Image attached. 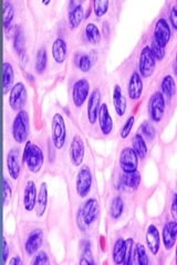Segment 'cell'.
Instances as JSON below:
<instances>
[{
	"label": "cell",
	"mask_w": 177,
	"mask_h": 265,
	"mask_svg": "<svg viewBox=\"0 0 177 265\" xmlns=\"http://www.w3.org/2000/svg\"><path fill=\"white\" fill-rule=\"evenodd\" d=\"M90 83L86 79H80L72 86V101L76 107H81L90 94Z\"/></svg>",
	"instance_id": "cell-10"
},
{
	"label": "cell",
	"mask_w": 177,
	"mask_h": 265,
	"mask_svg": "<svg viewBox=\"0 0 177 265\" xmlns=\"http://www.w3.org/2000/svg\"><path fill=\"white\" fill-rule=\"evenodd\" d=\"M76 64L82 72H88L91 70L93 61L88 54H79L76 60Z\"/></svg>",
	"instance_id": "cell-38"
},
{
	"label": "cell",
	"mask_w": 177,
	"mask_h": 265,
	"mask_svg": "<svg viewBox=\"0 0 177 265\" xmlns=\"http://www.w3.org/2000/svg\"><path fill=\"white\" fill-rule=\"evenodd\" d=\"M28 92L26 85L22 82H18L12 87L9 94V105L14 111L19 112L24 110V107L27 103Z\"/></svg>",
	"instance_id": "cell-6"
},
{
	"label": "cell",
	"mask_w": 177,
	"mask_h": 265,
	"mask_svg": "<svg viewBox=\"0 0 177 265\" xmlns=\"http://www.w3.org/2000/svg\"><path fill=\"white\" fill-rule=\"evenodd\" d=\"M120 178L126 187L132 190H136L140 185V174L138 170L133 171V173H124Z\"/></svg>",
	"instance_id": "cell-31"
},
{
	"label": "cell",
	"mask_w": 177,
	"mask_h": 265,
	"mask_svg": "<svg viewBox=\"0 0 177 265\" xmlns=\"http://www.w3.org/2000/svg\"><path fill=\"white\" fill-rule=\"evenodd\" d=\"M108 6H110L108 0H94L93 1V11H94V14L98 18H101L108 12Z\"/></svg>",
	"instance_id": "cell-39"
},
{
	"label": "cell",
	"mask_w": 177,
	"mask_h": 265,
	"mask_svg": "<svg viewBox=\"0 0 177 265\" xmlns=\"http://www.w3.org/2000/svg\"><path fill=\"white\" fill-rule=\"evenodd\" d=\"M48 65V52L46 48H40L37 53V59H36V71L39 74H42Z\"/></svg>",
	"instance_id": "cell-34"
},
{
	"label": "cell",
	"mask_w": 177,
	"mask_h": 265,
	"mask_svg": "<svg viewBox=\"0 0 177 265\" xmlns=\"http://www.w3.org/2000/svg\"><path fill=\"white\" fill-rule=\"evenodd\" d=\"M4 248H2V257H4V261L7 262L8 261V257H9V246L6 239H4L2 241Z\"/></svg>",
	"instance_id": "cell-46"
},
{
	"label": "cell",
	"mask_w": 177,
	"mask_h": 265,
	"mask_svg": "<svg viewBox=\"0 0 177 265\" xmlns=\"http://www.w3.org/2000/svg\"><path fill=\"white\" fill-rule=\"evenodd\" d=\"M49 2H50V1H44V2H42V3H44V4H48V3H49Z\"/></svg>",
	"instance_id": "cell-53"
},
{
	"label": "cell",
	"mask_w": 177,
	"mask_h": 265,
	"mask_svg": "<svg viewBox=\"0 0 177 265\" xmlns=\"http://www.w3.org/2000/svg\"><path fill=\"white\" fill-rule=\"evenodd\" d=\"M14 79V70L12 63L9 62H4L2 65V92L4 94L12 90V85Z\"/></svg>",
	"instance_id": "cell-27"
},
{
	"label": "cell",
	"mask_w": 177,
	"mask_h": 265,
	"mask_svg": "<svg viewBox=\"0 0 177 265\" xmlns=\"http://www.w3.org/2000/svg\"><path fill=\"white\" fill-rule=\"evenodd\" d=\"M82 259L80 260V264H96L92 260V251H91V243L90 241H82Z\"/></svg>",
	"instance_id": "cell-37"
},
{
	"label": "cell",
	"mask_w": 177,
	"mask_h": 265,
	"mask_svg": "<svg viewBox=\"0 0 177 265\" xmlns=\"http://www.w3.org/2000/svg\"><path fill=\"white\" fill-rule=\"evenodd\" d=\"M103 32H104V35H106V37L110 34V27H108V22L103 23Z\"/></svg>",
	"instance_id": "cell-50"
},
{
	"label": "cell",
	"mask_w": 177,
	"mask_h": 265,
	"mask_svg": "<svg viewBox=\"0 0 177 265\" xmlns=\"http://www.w3.org/2000/svg\"><path fill=\"white\" fill-rule=\"evenodd\" d=\"M12 41H14V49L19 55L20 61H22V64L24 66L26 61H27V53H26L24 32V29L22 25H16L14 27V33L12 37Z\"/></svg>",
	"instance_id": "cell-15"
},
{
	"label": "cell",
	"mask_w": 177,
	"mask_h": 265,
	"mask_svg": "<svg viewBox=\"0 0 177 265\" xmlns=\"http://www.w3.org/2000/svg\"><path fill=\"white\" fill-rule=\"evenodd\" d=\"M52 143L56 149H62L66 143V127L64 116L56 113L52 118Z\"/></svg>",
	"instance_id": "cell-4"
},
{
	"label": "cell",
	"mask_w": 177,
	"mask_h": 265,
	"mask_svg": "<svg viewBox=\"0 0 177 265\" xmlns=\"http://www.w3.org/2000/svg\"><path fill=\"white\" fill-rule=\"evenodd\" d=\"M31 145H32V143H31L30 140H27V143H26V145H24V154H22V163H26V159H27V156H28V153H29V150H30Z\"/></svg>",
	"instance_id": "cell-47"
},
{
	"label": "cell",
	"mask_w": 177,
	"mask_h": 265,
	"mask_svg": "<svg viewBox=\"0 0 177 265\" xmlns=\"http://www.w3.org/2000/svg\"><path fill=\"white\" fill-rule=\"evenodd\" d=\"M134 248H135L134 240H133L132 238H128V240H126V256H124L123 264L130 265V264L133 263Z\"/></svg>",
	"instance_id": "cell-40"
},
{
	"label": "cell",
	"mask_w": 177,
	"mask_h": 265,
	"mask_svg": "<svg viewBox=\"0 0 177 265\" xmlns=\"http://www.w3.org/2000/svg\"><path fill=\"white\" fill-rule=\"evenodd\" d=\"M144 137V139H148L150 142H152L154 140L155 136H156V129L155 127L150 124V122L148 121H145L142 125L140 126V133Z\"/></svg>",
	"instance_id": "cell-36"
},
{
	"label": "cell",
	"mask_w": 177,
	"mask_h": 265,
	"mask_svg": "<svg viewBox=\"0 0 177 265\" xmlns=\"http://www.w3.org/2000/svg\"><path fill=\"white\" fill-rule=\"evenodd\" d=\"M110 216L113 220H118L124 212V200L121 196L114 197L110 205Z\"/></svg>",
	"instance_id": "cell-32"
},
{
	"label": "cell",
	"mask_w": 177,
	"mask_h": 265,
	"mask_svg": "<svg viewBox=\"0 0 177 265\" xmlns=\"http://www.w3.org/2000/svg\"><path fill=\"white\" fill-rule=\"evenodd\" d=\"M19 157H20V150L18 148H12L7 156V169L9 176L12 177L14 180H17L19 178L20 169H22Z\"/></svg>",
	"instance_id": "cell-21"
},
{
	"label": "cell",
	"mask_w": 177,
	"mask_h": 265,
	"mask_svg": "<svg viewBox=\"0 0 177 265\" xmlns=\"http://www.w3.org/2000/svg\"><path fill=\"white\" fill-rule=\"evenodd\" d=\"M92 184H93V176L91 173V169L88 168V166H83L76 176V188L79 197H81V198H86V197L90 194Z\"/></svg>",
	"instance_id": "cell-7"
},
{
	"label": "cell",
	"mask_w": 177,
	"mask_h": 265,
	"mask_svg": "<svg viewBox=\"0 0 177 265\" xmlns=\"http://www.w3.org/2000/svg\"><path fill=\"white\" fill-rule=\"evenodd\" d=\"M138 157L135 154L132 147H126L120 153V167L123 170V173H133L136 171L138 167Z\"/></svg>",
	"instance_id": "cell-9"
},
{
	"label": "cell",
	"mask_w": 177,
	"mask_h": 265,
	"mask_svg": "<svg viewBox=\"0 0 177 265\" xmlns=\"http://www.w3.org/2000/svg\"><path fill=\"white\" fill-rule=\"evenodd\" d=\"M132 148L135 154L138 155V159H144L148 156V148L146 140H145L142 135L138 133L135 134L132 138Z\"/></svg>",
	"instance_id": "cell-28"
},
{
	"label": "cell",
	"mask_w": 177,
	"mask_h": 265,
	"mask_svg": "<svg viewBox=\"0 0 177 265\" xmlns=\"http://www.w3.org/2000/svg\"><path fill=\"white\" fill-rule=\"evenodd\" d=\"M84 35H86V39L92 44H96V43L100 42V40H101L100 29L98 28L96 24L92 23V22L88 23L86 25Z\"/></svg>",
	"instance_id": "cell-33"
},
{
	"label": "cell",
	"mask_w": 177,
	"mask_h": 265,
	"mask_svg": "<svg viewBox=\"0 0 177 265\" xmlns=\"http://www.w3.org/2000/svg\"><path fill=\"white\" fill-rule=\"evenodd\" d=\"M9 264H12V265H22V259H20L19 257H14L9 261Z\"/></svg>",
	"instance_id": "cell-49"
},
{
	"label": "cell",
	"mask_w": 177,
	"mask_h": 265,
	"mask_svg": "<svg viewBox=\"0 0 177 265\" xmlns=\"http://www.w3.org/2000/svg\"><path fill=\"white\" fill-rule=\"evenodd\" d=\"M101 106V92L100 90H94L92 93L90 97H88V123L93 125L98 121V110H100Z\"/></svg>",
	"instance_id": "cell-14"
},
{
	"label": "cell",
	"mask_w": 177,
	"mask_h": 265,
	"mask_svg": "<svg viewBox=\"0 0 177 265\" xmlns=\"http://www.w3.org/2000/svg\"><path fill=\"white\" fill-rule=\"evenodd\" d=\"M156 59L152 53L150 45H145L140 51L138 59V74L142 77H150L154 73Z\"/></svg>",
	"instance_id": "cell-5"
},
{
	"label": "cell",
	"mask_w": 177,
	"mask_h": 265,
	"mask_svg": "<svg viewBox=\"0 0 177 265\" xmlns=\"http://www.w3.org/2000/svg\"><path fill=\"white\" fill-rule=\"evenodd\" d=\"M113 105H114V110H116V115H118L120 117L126 115V107H128L126 98L123 95L121 86L118 84L113 88Z\"/></svg>",
	"instance_id": "cell-24"
},
{
	"label": "cell",
	"mask_w": 177,
	"mask_h": 265,
	"mask_svg": "<svg viewBox=\"0 0 177 265\" xmlns=\"http://www.w3.org/2000/svg\"><path fill=\"white\" fill-rule=\"evenodd\" d=\"M160 93L165 96L172 98L176 94V84L173 75L168 74L163 77L162 83H160Z\"/></svg>",
	"instance_id": "cell-29"
},
{
	"label": "cell",
	"mask_w": 177,
	"mask_h": 265,
	"mask_svg": "<svg viewBox=\"0 0 177 265\" xmlns=\"http://www.w3.org/2000/svg\"><path fill=\"white\" fill-rule=\"evenodd\" d=\"M44 163V150L41 149L38 145L32 144L31 145L28 156H27V159H26L24 164H27V167L31 173L38 174L41 170V168H42Z\"/></svg>",
	"instance_id": "cell-11"
},
{
	"label": "cell",
	"mask_w": 177,
	"mask_h": 265,
	"mask_svg": "<svg viewBox=\"0 0 177 265\" xmlns=\"http://www.w3.org/2000/svg\"><path fill=\"white\" fill-rule=\"evenodd\" d=\"M12 185H10L9 180L7 178H4L2 195H4V205H8V202H9L10 198H12Z\"/></svg>",
	"instance_id": "cell-43"
},
{
	"label": "cell",
	"mask_w": 177,
	"mask_h": 265,
	"mask_svg": "<svg viewBox=\"0 0 177 265\" xmlns=\"http://www.w3.org/2000/svg\"><path fill=\"white\" fill-rule=\"evenodd\" d=\"M134 258L136 260V263L138 265H148L150 264V259L148 256L146 249L143 246L142 243L135 244L134 248Z\"/></svg>",
	"instance_id": "cell-35"
},
{
	"label": "cell",
	"mask_w": 177,
	"mask_h": 265,
	"mask_svg": "<svg viewBox=\"0 0 177 265\" xmlns=\"http://www.w3.org/2000/svg\"><path fill=\"white\" fill-rule=\"evenodd\" d=\"M134 122H135V117L133 115H131L126 119V124H124L121 132H120V136H121L122 139H126L130 136V134H131L132 132Z\"/></svg>",
	"instance_id": "cell-41"
},
{
	"label": "cell",
	"mask_w": 177,
	"mask_h": 265,
	"mask_svg": "<svg viewBox=\"0 0 177 265\" xmlns=\"http://www.w3.org/2000/svg\"><path fill=\"white\" fill-rule=\"evenodd\" d=\"M52 56L56 63H64L68 56V44L64 39L56 38L51 48Z\"/></svg>",
	"instance_id": "cell-25"
},
{
	"label": "cell",
	"mask_w": 177,
	"mask_h": 265,
	"mask_svg": "<svg viewBox=\"0 0 177 265\" xmlns=\"http://www.w3.org/2000/svg\"><path fill=\"white\" fill-rule=\"evenodd\" d=\"M143 88L144 84L142 76L138 74V72H133L131 76H130L128 84V93L130 98H131L132 101L140 100V97L142 96Z\"/></svg>",
	"instance_id": "cell-17"
},
{
	"label": "cell",
	"mask_w": 177,
	"mask_h": 265,
	"mask_svg": "<svg viewBox=\"0 0 177 265\" xmlns=\"http://www.w3.org/2000/svg\"><path fill=\"white\" fill-rule=\"evenodd\" d=\"M14 6L12 1L4 2V29L7 38H12L14 33V27L12 25L14 19Z\"/></svg>",
	"instance_id": "cell-19"
},
{
	"label": "cell",
	"mask_w": 177,
	"mask_h": 265,
	"mask_svg": "<svg viewBox=\"0 0 177 265\" xmlns=\"http://www.w3.org/2000/svg\"><path fill=\"white\" fill-rule=\"evenodd\" d=\"M166 110V98L160 91L155 92L148 101V115L153 123L162 122Z\"/></svg>",
	"instance_id": "cell-3"
},
{
	"label": "cell",
	"mask_w": 177,
	"mask_h": 265,
	"mask_svg": "<svg viewBox=\"0 0 177 265\" xmlns=\"http://www.w3.org/2000/svg\"><path fill=\"white\" fill-rule=\"evenodd\" d=\"M37 196H38V191L34 181L32 180L27 181L24 192V207L28 212H31L36 208Z\"/></svg>",
	"instance_id": "cell-20"
},
{
	"label": "cell",
	"mask_w": 177,
	"mask_h": 265,
	"mask_svg": "<svg viewBox=\"0 0 177 265\" xmlns=\"http://www.w3.org/2000/svg\"><path fill=\"white\" fill-rule=\"evenodd\" d=\"M98 216V202L96 198H88L78 211L76 223L81 231H86V227L92 226Z\"/></svg>",
	"instance_id": "cell-1"
},
{
	"label": "cell",
	"mask_w": 177,
	"mask_h": 265,
	"mask_svg": "<svg viewBox=\"0 0 177 265\" xmlns=\"http://www.w3.org/2000/svg\"><path fill=\"white\" fill-rule=\"evenodd\" d=\"M150 50H152V53L154 55V58L156 59V61L163 60V58L165 56V48L158 45V43L153 41L152 44H150Z\"/></svg>",
	"instance_id": "cell-44"
},
{
	"label": "cell",
	"mask_w": 177,
	"mask_h": 265,
	"mask_svg": "<svg viewBox=\"0 0 177 265\" xmlns=\"http://www.w3.org/2000/svg\"><path fill=\"white\" fill-rule=\"evenodd\" d=\"M27 76L30 79L29 81H34V76L32 75H31V74H27Z\"/></svg>",
	"instance_id": "cell-52"
},
{
	"label": "cell",
	"mask_w": 177,
	"mask_h": 265,
	"mask_svg": "<svg viewBox=\"0 0 177 265\" xmlns=\"http://www.w3.org/2000/svg\"><path fill=\"white\" fill-rule=\"evenodd\" d=\"M84 19V9H83L81 3L72 2V6H70L69 13H68V22L71 29H76L82 23Z\"/></svg>",
	"instance_id": "cell-23"
},
{
	"label": "cell",
	"mask_w": 177,
	"mask_h": 265,
	"mask_svg": "<svg viewBox=\"0 0 177 265\" xmlns=\"http://www.w3.org/2000/svg\"><path fill=\"white\" fill-rule=\"evenodd\" d=\"M168 23L170 25V28L177 30V7L176 6H173L170 9Z\"/></svg>",
	"instance_id": "cell-45"
},
{
	"label": "cell",
	"mask_w": 177,
	"mask_h": 265,
	"mask_svg": "<svg viewBox=\"0 0 177 265\" xmlns=\"http://www.w3.org/2000/svg\"><path fill=\"white\" fill-rule=\"evenodd\" d=\"M98 126H100L102 134L106 135H106H110L113 131L114 124L106 103L101 104L100 110H98Z\"/></svg>",
	"instance_id": "cell-16"
},
{
	"label": "cell",
	"mask_w": 177,
	"mask_h": 265,
	"mask_svg": "<svg viewBox=\"0 0 177 265\" xmlns=\"http://www.w3.org/2000/svg\"><path fill=\"white\" fill-rule=\"evenodd\" d=\"M124 256H126V240L123 238H118L113 247V262L118 265L123 264Z\"/></svg>",
	"instance_id": "cell-30"
},
{
	"label": "cell",
	"mask_w": 177,
	"mask_h": 265,
	"mask_svg": "<svg viewBox=\"0 0 177 265\" xmlns=\"http://www.w3.org/2000/svg\"><path fill=\"white\" fill-rule=\"evenodd\" d=\"M46 206H48V187H46V183H42L37 196V202H36V212H37V216L39 218L44 217L46 210Z\"/></svg>",
	"instance_id": "cell-26"
},
{
	"label": "cell",
	"mask_w": 177,
	"mask_h": 265,
	"mask_svg": "<svg viewBox=\"0 0 177 265\" xmlns=\"http://www.w3.org/2000/svg\"><path fill=\"white\" fill-rule=\"evenodd\" d=\"M84 154H86L84 142H83V139L80 135H76L74 139H72L70 147V159L76 167H79V166L83 163Z\"/></svg>",
	"instance_id": "cell-12"
},
{
	"label": "cell",
	"mask_w": 177,
	"mask_h": 265,
	"mask_svg": "<svg viewBox=\"0 0 177 265\" xmlns=\"http://www.w3.org/2000/svg\"><path fill=\"white\" fill-rule=\"evenodd\" d=\"M31 264L32 265L50 264V260H49L48 254H46L44 251H40L37 254H34L32 261H31Z\"/></svg>",
	"instance_id": "cell-42"
},
{
	"label": "cell",
	"mask_w": 177,
	"mask_h": 265,
	"mask_svg": "<svg viewBox=\"0 0 177 265\" xmlns=\"http://www.w3.org/2000/svg\"><path fill=\"white\" fill-rule=\"evenodd\" d=\"M176 233H177V223L175 220L168 221L163 227L162 230V241L164 248L170 251L174 248L176 243Z\"/></svg>",
	"instance_id": "cell-18"
},
{
	"label": "cell",
	"mask_w": 177,
	"mask_h": 265,
	"mask_svg": "<svg viewBox=\"0 0 177 265\" xmlns=\"http://www.w3.org/2000/svg\"><path fill=\"white\" fill-rule=\"evenodd\" d=\"M173 72L176 74L177 71H176V61H173Z\"/></svg>",
	"instance_id": "cell-51"
},
{
	"label": "cell",
	"mask_w": 177,
	"mask_h": 265,
	"mask_svg": "<svg viewBox=\"0 0 177 265\" xmlns=\"http://www.w3.org/2000/svg\"><path fill=\"white\" fill-rule=\"evenodd\" d=\"M172 216H173L174 220L176 219V194H173V198H172Z\"/></svg>",
	"instance_id": "cell-48"
},
{
	"label": "cell",
	"mask_w": 177,
	"mask_h": 265,
	"mask_svg": "<svg viewBox=\"0 0 177 265\" xmlns=\"http://www.w3.org/2000/svg\"><path fill=\"white\" fill-rule=\"evenodd\" d=\"M44 243V231L41 229L31 231L24 243V250L28 256L32 257L37 253Z\"/></svg>",
	"instance_id": "cell-13"
},
{
	"label": "cell",
	"mask_w": 177,
	"mask_h": 265,
	"mask_svg": "<svg viewBox=\"0 0 177 265\" xmlns=\"http://www.w3.org/2000/svg\"><path fill=\"white\" fill-rule=\"evenodd\" d=\"M172 35H173V32H172V28L168 20L165 18H160L154 27V42L165 48L170 41Z\"/></svg>",
	"instance_id": "cell-8"
},
{
	"label": "cell",
	"mask_w": 177,
	"mask_h": 265,
	"mask_svg": "<svg viewBox=\"0 0 177 265\" xmlns=\"http://www.w3.org/2000/svg\"><path fill=\"white\" fill-rule=\"evenodd\" d=\"M12 137L18 144H22L27 140L29 134V114L22 110L16 115L12 123Z\"/></svg>",
	"instance_id": "cell-2"
},
{
	"label": "cell",
	"mask_w": 177,
	"mask_h": 265,
	"mask_svg": "<svg viewBox=\"0 0 177 265\" xmlns=\"http://www.w3.org/2000/svg\"><path fill=\"white\" fill-rule=\"evenodd\" d=\"M146 244L153 256L158 254L160 249V237L158 228L155 225H150L146 229Z\"/></svg>",
	"instance_id": "cell-22"
}]
</instances>
